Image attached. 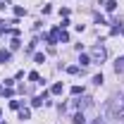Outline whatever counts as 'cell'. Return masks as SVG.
I'll list each match as a JSON object with an SVG mask.
<instances>
[{
  "instance_id": "cell-2",
  "label": "cell",
  "mask_w": 124,
  "mask_h": 124,
  "mask_svg": "<svg viewBox=\"0 0 124 124\" xmlns=\"http://www.w3.org/2000/svg\"><path fill=\"white\" fill-rule=\"evenodd\" d=\"M91 55H93V57H91L93 62H103L105 57H108V55H105V48H103V46H95V48H93V53H91Z\"/></svg>"
},
{
  "instance_id": "cell-16",
  "label": "cell",
  "mask_w": 124,
  "mask_h": 124,
  "mask_svg": "<svg viewBox=\"0 0 124 124\" xmlns=\"http://www.w3.org/2000/svg\"><path fill=\"white\" fill-rule=\"evenodd\" d=\"M22 46V41H19V38H15V41H12V43H10V48H12V50H17V48Z\"/></svg>"
},
{
  "instance_id": "cell-11",
  "label": "cell",
  "mask_w": 124,
  "mask_h": 124,
  "mask_svg": "<svg viewBox=\"0 0 124 124\" xmlns=\"http://www.w3.org/2000/svg\"><path fill=\"white\" fill-rule=\"evenodd\" d=\"M29 117H31V112H29L26 108H24V110H19V119H29Z\"/></svg>"
},
{
  "instance_id": "cell-7",
  "label": "cell",
  "mask_w": 124,
  "mask_h": 124,
  "mask_svg": "<svg viewBox=\"0 0 124 124\" xmlns=\"http://www.w3.org/2000/svg\"><path fill=\"white\" fill-rule=\"evenodd\" d=\"M115 72H117V74H122V72H124V57H119V60L115 62Z\"/></svg>"
},
{
  "instance_id": "cell-18",
  "label": "cell",
  "mask_w": 124,
  "mask_h": 124,
  "mask_svg": "<svg viewBox=\"0 0 124 124\" xmlns=\"http://www.w3.org/2000/svg\"><path fill=\"white\" fill-rule=\"evenodd\" d=\"M29 81H41V77H38L36 72H31V74H29Z\"/></svg>"
},
{
  "instance_id": "cell-8",
  "label": "cell",
  "mask_w": 124,
  "mask_h": 124,
  "mask_svg": "<svg viewBox=\"0 0 124 124\" xmlns=\"http://www.w3.org/2000/svg\"><path fill=\"white\" fill-rule=\"evenodd\" d=\"M91 57H88V55H81V57H79V64H81V67H88V64H91Z\"/></svg>"
},
{
  "instance_id": "cell-3",
  "label": "cell",
  "mask_w": 124,
  "mask_h": 124,
  "mask_svg": "<svg viewBox=\"0 0 124 124\" xmlns=\"http://www.w3.org/2000/svg\"><path fill=\"white\" fill-rule=\"evenodd\" d=\"M46 41L50 43V46H55V43H60V29H53L50 33L46 36Z\"/></svg>"
},
{
  "instance_id": "cell-10",
  "label": "cell",
  "mask_w": 124,
  "mask_h": 124,
  "mask_svg": "<svg viewBox=\"0 0 124 124\" xmlns=\"http://www.w3.org/2000/svg\"><path fill=\"white\" fill-rule=\"evenodd\" d=\"M105 10H108V12L117 10V0H108V2H105Z\"/></svg>"
},
{
  "instance_id": "cell-9",
  "label": "cell",
  "mask_w": 124,
  "mask_h": 124,
  "mask_svg": "<svg viewBox=\"0 0 124 124\" xmlns=\"http://www.w3.org/2000/svg\"><path fill=\"white\" fill-rule=\"evenodd\" d=\"M64 91V86H62L60 81H57V84H53V88H50V93H55V95H57V93H62Z\"/></svg>"
},
{
  "instance_id": "cell-21",
  "label": "cell",
  "mask_w": 124,
  "mask_h": 124,
  "mask_svg": "<svg viewBox=\"0 0 124 124\" xmlns=\"http://www.w3.org/2000/svg\"><path fill=\"white\" fill-rule=\"evenodd\" d=\"M10 108H12V110H19V100H10Z\"/></svg>"
},
{
  "instance_id": "cell-14",
  "label": "cell",
  "mask_w": 124,
  "mask_h": 124,
  "mask_svg": "<svg viewBox=\"0 0 124 124\" xmlns=\"http://www.w3.org/2000/svg\"><path fill=\"white\" fill-rule=\"evenodd\" d=\"M15 15H17V17H24V15H26V10H24V7H19V5H17V7H15Z\"/></svg>"
},
{
  "instance_id": "cell-4",
  "label": "cell",
  "mask_w": 124,
  "mask_h": 124,
  "mask_svg": "<svg viewBox=\"0 0 124 124\" xmlns=\"http://www.w3.org/2000/svg\"><path fill=\"white\" fill-rule=\"evenodd\" d=\"M48 95H50V93H48V91H43L41 95H36V98H33V103H31V105H33V108H41V105L46 103V98H48Z\"/></svg>"
},
{
  "instance_id": "cell-5",
  "label": "cell",
  "mask_w": 124,
  "mask_h": 124,
  "mask_svg": "<svg viewBox=\"0 0 124 124\" xmlns=\"http://www.w3.org/2000/svg\"><path fill=\"white\" fill-rule=\"evenodd\" d=\"M10 57H12V55H10V50L0 48V64H7V62H10Z\"/></svg>"
},
{
  "instance_id": "cell-1",
  "label": "cell",
  "mask_w": 124,
  "mask_h": 124,
  "mask_svg": "<svg viewBox=\"0 0 124 124\" xmlns=\"http://www.w3.org/2000/svg\"><path fill=\"white\" fill-rule=\"evenodd\" d=\"M110 110H112V115H115L117 119H124V95L122 98H115L112 105H110Z\"/></svg>"
},
{
  "instance_id": "cell-20",
  "label": "cell",
  "mask_w": 124,
  "mask_h": 124,
  "mask_svg": "<svg viewBox=\"0 0 124 124\" xmlns=\"http://www.w3.org/2000/svg\"><path fill=\"white\" fill-rule=\"evenodd\" d=\"M60 17H69V7H62V10H60Z\"/></svg>"
},
{
  "instance_id": "cell-15",
  "label": "cell",
  "mask_w": 124,
  "mask_h": 124,
  "mask_svg": "<svg viewBox=\"0 0 124 124\" xmlns=\"http://www.w3.org/2000/svg\"><path fill=\"white\" fill-rule=\"evenodd\" d=\"M103 81H105V79H103V74H95V77H93V84H98V86H100Z\"/></svg>"
},
{
  "instance_id": "cell-6",
  "label": "cell",
  "mask_w": 124,
  "mask_h": 124,
  "mask_svg": "<svg viewBox=\"0 0 124 124\" xmlns=\"http://www.w3.org/2000/svg\"><path fill=\"white\" fill-rule=\"evenodd\" d=\"M72 122H74V124H86V117H84V112H77V115L72 117Z\"/></svg>"
},
{
  "instance_id": "cell-19",
  "label": "cell",
  "mask_w": 124,
  "mask_h": 124,
  "mask_svg": "<svg viewBox=\"0 0 124 124\" xmlns=\"http://www.w3.org/2000/svg\"><path fill=\"white\" fill-rule=\"evenodd\" d=\"M67 72H69V74H77V72H79V67H77V64H72V67H67Z\"/></svg>"
},
{
  "instance_id": "cell-17",
  "label": "cell",
  "mask_w": 124,
  "mask_h": 124,
  "mask_svg": "<svg viewBox=\"0 0 124 124\" xmlns=\"http://www.w3.org/2000/svg\"><path fill=\"white\" fill-rule=\"evenodd\" d=\"M79 93H84L81 86H72V95H79Z\"/></svg>"
},
{
  "instance_id": "cell-13",
  "label": "cell",
  "mask_w": 124,
  "mask_h": 124,
  "mask_svg": "<svg viewBox=\"0 0 124 124\" xmlns=\"http://www.w3.org/2000/svg\"><path fill=\"white\" fill-rule=\"evenodd\" d=\"M67 41H69V33L60 29V43H67Z\"/></svg>"
},
{
  "instance_id": "cell-22",
  "label": "cell",
  "mask_w": 124,
  "mask_h": 124,
  "mask_svg": "<svg viewBox=\"0 0 124 124\" xmlns=\"http://www.w3.org/2000/svg\"><path fill=\"white\" fill-rule=\"evenodd\" d=\"M2 91H5V88H2V84H0V95H2Z\"/></svg>"
},
{
  "instance_id": "cell-23",
  "label": "cell",
  "mask_w": 124,
  "mask_h": 124,
  "mask_svg": "<svg viewBox=\"0 0 124 124\" xmlns=\"http://www.w3.org/2000/svg\"><path fill=\"white\" fill-rule=\"evenodd\" d=\"M0 36H2V29H0Z\"/></svg>"
},
{
  "instance_id": "cell-12",
  "label": "cell",
  "mask_w": 124,
  "mask_h": 124,
  "mask_svg": "<svg viewBox=\"0 0 124 124\" xmlns=\"http://www.w3.org/2000/svg\"><path fill=\"white\" fill-rule=\"evenodd\" d=\"M33 60L38 62V64H43V62H46V55H43V53H36V55H33Z\"/></svg>"
}]
</instances>
